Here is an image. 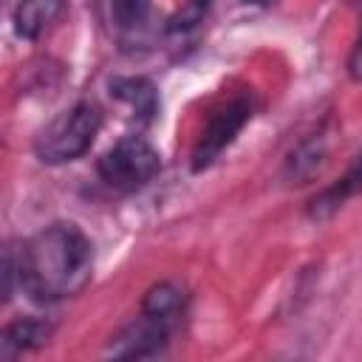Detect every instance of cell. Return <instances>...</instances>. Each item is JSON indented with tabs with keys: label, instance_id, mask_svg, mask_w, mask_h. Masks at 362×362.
Returning a JSON list of instances; mask_svg holds the SVG:
<instances>
[{
	"label": "cell",
	"instance_id": "6da1fadb",
	"mask_svg": "<svg viewBox=\"0 0 362 362\" xmlns=\"http://www.w3.org/2000/svg\"><path fill=\"white\" fill-rule=\"evenodd\" d=\"M14 257L17 286L34 303L76 297L93 277V243L74 221L42 226L14 246Z\"/></svg>",
	"mask_w": 362,
	"mask_h": 362
},
{
	"label": "cell",
	"instance_id": "7a4b0ae2",
	"mask_svg": "<svg viewBox=\"0 0 362 362\" xmlns=\"http://www.w3.org/2000/svg\"><path fill=\"white\" fill-rule=\"evenodd\" d=\"M102 130L99 105L82 99L51 119L34 139V153L42 164H68L85 156Z\"/></svg>",
	"mask_w": 362,
	"mask_h": 362
},
{
	"label": "cell",
	"instance_id": "3957f363",
	"mask_svg": "<svg viewBox=\"0 0 362 362\" xmlns=\"http://www.w3.org/2000/svg\"><path fill=\"white\" fill-rule=\"evenodd\" d=\"M161 170V156L158 150L139 133L122 136L113 147L102 153L96 161L99 178L119 192H136L144 184H150Z\"/></svg>",
	"mask_w": 362,
	"mask_h": 362
},
{
	"label": "cell",
	"instance_id": "277c9868",
	"mask_svg": "<svg viewBox=\"0 0 362 362\" xmlns=\"http://www.w3.org/2000/svg\"><path fill=\"white\" fill-rule=\"evenodd\" d=\"M252 113H255V102H252V96H246V93H240V96H232L226 105H221L218 110H212L209 113V119H206V124H204V130H201V136H198V141H195V147H192V170L195 173H201V170H206L232 141H235V136L246 127V122L252 119Z\"/></svg>",
	"mask_w": 362,
	"mask_h": 362
},
{
	"label": "cell",
	"instance_id": "5b68a950",
	"mask_svg": "<svg viewBox=\"0 0 362 362\" xmlns=\"http://www.w3.org/2000/svg\"><path fill=\"white\" fill-rule=\"evenodd\" d=\"M173 328H175V322L147 314V311H139V317L133 322H127L119 334L110 337L105 354L116 356V359H153V356L164 354V348L173 337Z\"/></svg>",
	"mask_w": 362,
	"mask_h": 362
},
{
	"label": "cell",
	"instance_id": "8992f818",
	"mask_svg": "<svg viewBox=\"0 0 362 362\" xmlns=\"http://www.w3.org/2000/svg\"><path fill=\"white\" fill-rule=\"evenodd\" d=\"M54 334V322L42 317H20L0 334V359H14L25 351L42 348Z\"/></svg>",
	"mask_w": 362,
	"mask_h": 362
},
{
	"label": "cell",
	"instance_id": "52a82bcc",
	"mask_svg": "<svg viewBox=\"0 0 362 362\" xmlns=\"http://www.w3.org/2000/svg\"><path fill=\"white\" fill-rule=\"evenodd\" d=\"M62 11L65 0H20L11 14L14 34L20 40H37L62 17Z\"/></svg>",
	"mask_w": 362,
	"mask_h": 362
},
{
	"label": "cell",
	"instance_id": "ba28073f",
	"mask_svg": "<svg viewBox=\"0 0 362 362\" xmlns=\"http://www.w3.org/2000/svg\"><path fill=\"white\" fill-rule=\"evenodd\" d=\"M362 192V153L351 161V167L345 170V175H339L331 187H325L320 195L311 198L308 204V215L314 221H322V218H331L348 198L359 195Z\"/></svg>",
	"mask_w": 362,
	"mask_h": 362
},
{
	"label": "cell",
	"instance_id": "9c48e42d",
	"mask_svg": "<svg viewBox=\"0 0 362 362\" xmlns=\"http://www.w3.org/2000/svg\"><path fill=\"white\" fill-rule=\"evenodd\" d=\"M107 88H110V96L124 102L144 124L156 119V113H158V90L147 76H113Z\"/></svg>",
	"mask_w": 362,
	"mask_h": 362
},
{
	"label": "cell",
	"instance_id": "30bf717a",
	"mask_svg": "<svg viewBox=\"0 0 362 362\" xmlns=\"http://www.w3.org/2000/svg\"><path fill=\"white\" fill-rule=\"evenodd\" d=\"M184 305H187V291L173 280H161V283L150 286L144 291V297H141V311L164 317V320H170L175 325H178V320L184 314Z\"/></svg>",
	"mask_w": 362,
	"mask_h": 362
},
{
	"label": "cell",
	"instance_id": "8fae6325",
	"mask_svg": "<svg viewBox=\"0 0 362 362\" xmlns=\"http://www.w3.org/2000/svg\"><path fill=\"white\" fill-rule=\"evenodd\" d=\"M322 158H325V141H322V136L305 139L303 144H297L291 150V156L286 161V175L288 178H297L303 184L305 178H311L314 173H320Z\"/></svg>",
	"mask_w": 362,
	"mask_h": 362
},
{
	"label": "cell",
	"instance_id": "7c38bea8",
	"mask_svg": "<svg viewBox=\"0 0 362 362\" xmlns=\"http://www.w3.org/2000/svg\"><path fill=\"white\" fill-rule=\"evenodd\" d=\"M206 8H209V0H187V3L167 20V31H170V34L192 31L198 23H204Z\"/></svg>",
	"mask_w": 362,
	"mask_h": 362
},
{
	"label": "cell",
	"instance_id": "4fadbf2b",
	"mask_svg": "<svg viewBox=\"0 0 362 362\" xmlns=\"http://www.w3.org/2000/svg\"><path fill=\"white\" fill-rule=\"evenodd\" d=\"M348 74H351L354 82H362V34H359V40L354 42V48L348 54Z\"/></svg>",
	"mask_w": 362,
	"mask_h": 362
},
{
	"label": "cell",
	"instance_id": "5bb4252c",
	"mask_svg": "<svg viewBox=\"0 0 362 362\" xmlns=\"http://www.w3.org/2000/svg\"><path fill=\"white\" fill-rule=\"evenodd\" d=\"M246 3H260V6H272V3H277V0H246Z\"/></svg>",
	"mask_w": 362,
	"mask_h": 362
}]
</instances>
